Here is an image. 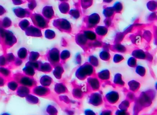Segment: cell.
Returning a JSON list of instances; mask_svg holds the SVG:
<instances>
[{
    "label": "cell",
    "instance_id": "277c9868",
    "mask_svg": "<svg viewBox=\"0 0 157 115\" xmlns=\"http://www.w3.org/2000/svg\"><path fill=\"white\" fill-rule=\"evenodd\" d=\"M89 87L93 90L97 91L100 87L99 80L95 77H89L87 80Z\"/></svg>",
    "mask_w": 157,
    "mask_h": 115
},
{
    "label": "cell",
    "instance_id": "5b68a950",
    "mask_svg": "<svg viewBox=\"0 0 157 115\" xmlns=\"http://www.w3.org/2000/svg\"><path fill=\"white\" fill-rule=\"evenodd\" d=\"M98 79L106 81L109 79L110 77V73L108 70H104L100 71L98 73Z\"/></svg>",
    "mask_w": 157,
    "mask_h": 115
},
{
    "label": "cell",
    "instance_id": "30bf717a",
    "mask_svg": "<svg viewBox=\"0 0 157 115\" xmlns=\"http://www.w3.org/2000/svg\"><path fill=\"white\" fill-rule=\"evenodd\" d=\"M136 73L139 75L140 77H144L145 76L146 73V71L144 68L142 66H138V68L136 69Z\"/></svg>",
    "mask_w": 157,
    "mask_h": 115
},
{
    "label": "cell",
    "instance_id": "8992f818",
    "mask_svg": "<svg viewBox=\"0 0 157 115\" xmlns=\"http://www.w3.org/2000/svg\"><path fill=\"white\" fill-rule=\"evenodd\" d=\"M128 85L130 90L133 92L137 91L140 87L139 82L135 81V80H131L129 81V82Z\"/></svg>",
    "mask_w": 157,
    "mask_h": 115
},
{
    "label": "cell",
    "instance_id": "8fae6325",
    "mask_svg": "<svg viewBox=\"0 0 157 115\" xmlns=\"http://www.w3.org/2000/svg\"><path fill=\"white\" fill-rule=\"evenodd\" d=\"M129 104L128 101H124L122 102L121 104L120 105L119 108L120 110H124L126 111V110L129 106Z\"/></svg>",
    "mask_w": 157,
    "mask_h": 115
},
{
    "label": "cell",
    "instance_id": "3957f363",
    "mask_svg": "<svg viewBox=\"0 0 157 115\" xmlns=\"http://www.w3.org/2000/svg\"><path fill=\"white\" fill-rule=\"evenodd\" d=\"M105 98L108 103L114 104L119 100V94L117 91L111 90L106 94Z\"/></svg>",
    "mask_w": 157,
    "mask_h": 115
},
{
    "label": "cell",
    "instance_id": "4fadbf2b",
    "mask_svg": "<svg viewBox=\"0 0 157 115\" xmlns=\"http://www.w3.org/2000/svg\"><path fill=\"white\" fill-rule=\"evenodd\" d=\"M115 115H129V114L126 111L119 109L116 111Z\"/></svg>",
    "mask_w": 157,
    "mask_h": 115
},
{
    "label": "cell",
    "instance_id": "52a82bcc",
    "mask_svg": "<svg viewBox=\"0 0 157 115\" xmlns=\"http://www.w3.org/2000/svg\"><path fill=\"white\" fill-rule=\"evenodd\" d=\"M151 102V98H150L149 96L147 95L146 93H143L141 95V98H140V102L143 105L147 106L148 105H150V103Z\"/></svg>",
    "mask_w": 157,
    "mask_h": 115
},
{
    "label": "cell",
    "instance_id": "5bb4252c",
    "mask_svg": "<svg viewBox=\"0 0 157 115\" xmlns=\"http://www.w3.org/2000/svg\"><path fill=\"white\" fill-rule=\"evenodd\" d=\"M100 115H112V112L110 110H104L101 112Z\"/></svg>",
    "mask_w": 157,
    "mask_h": 115
},
{
    "label": "cell",
    "instance_id": "9c48e42d",
    "mask_svg": "<svg viewBox=\"0 0 157 115\" xmlns=\"http://www.w3.org/2000/svg\"><path fill=\"white\" fill-rule=\"evenodd\" d=\"M73 94L77 99H81L83 95V92L80 88H76L73 90Z\"/></svg>",
    "mask_w": 157,
    "mask_h": 115
},
{
    "label": "cell",
    "instance_id": "ba28073f",
    "mask_svg": "<svg viewBox=\"0 0 157 115\" xmlns=\"http://www.w3.org/2000/svg\"><path fill=\"white\" fill-rule=\"evenodd\" d=\"M113 83L116 85L119 86H124L125 83L123 80L121 75L119 73H117L114 76L113 79Z\"/></svg>",
    "mask_w": 157,
    "mask_h": 115
},
{
    "label": "cell",
    "instance_id": "6da1fadb",
    "mask_svg": "<svg viewBox=\"0 0 157 115\" xmlns=\"http://www.w3.org/2000/svg\"><path fill=\"white\" fill-rule=\"evenodd\" d=\"M94 73V69L91 66H81L76 72V77L80 80H84L88 77H91Z\"/></svg>",
    "mask_w": 157,
    "mask_h": 115
},
{
    "label": "cell",
    "instance_id": "7c38bea8",
    "mask_svg": "<svg viewBox=\"0 0 157 115\" xmlns=\"http://www.w3.org/2000/svg\"><path fill=\"white\" fill-rule=\"evenodd\" d=\"M84 114L85 115H96L94 111L90 109H87L84 111Z\"/></svg>",
    "mask_w": 157,
    "mask_h": 115
},
{
    "label": "cell",
    "instance_id": "7a4b0ae2",
    "mask_svg": "<svg viewBox=\"0 0 157 115\" xmlns=\"http://www.w3.org/2000/svg\"><path fill=\"white\" fill-rule=\"evenodd\" d=\"M89 103L95 106H99L103 103V99L102 94L99 92L93 93L90 95Z\"/></svg>",
    "mask_w": 157,
    "mask_h": 115
}]
</instances>
